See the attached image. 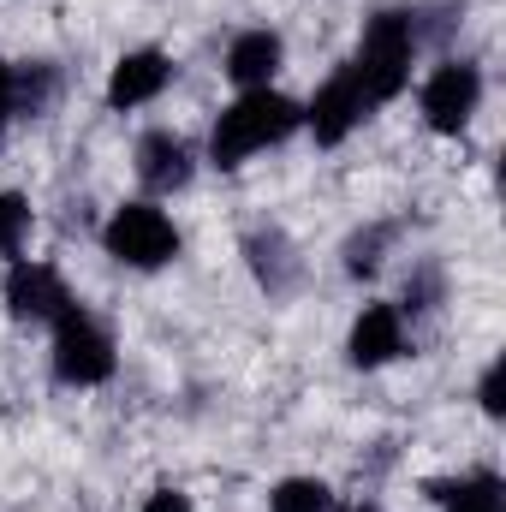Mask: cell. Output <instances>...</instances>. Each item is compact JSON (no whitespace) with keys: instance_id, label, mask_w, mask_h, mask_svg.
<instances>
[{"instance_id":"obj_4","label":"cell","mask_w":506,"mask_h":512,"mask_svg":"<svg viewBox=\"0 0 506 512\" xmlns=\"http://www.w3.org/2000/svg\"><path fill=\"white\" fill-rule=\"evenodd\" d=\"M54 376L66 387H102L114 382V370H120V352H114V334L72 298L54 322Z\"/></svg>"},{"instance_id":"obj_16","label":"cell","mask_w":506,"mask_h":512,"mask_svg":"<svg viewBox=\"0 0 506 512\" xmlns=\"http://www.w3.org/2000/svg\"><path fill=\"white\" fill-rule=\"evenodd\" d=\"M137 512H197V507H191L185 489H155V495H143V507Z\"/></svg>"},{"instance_id":"obj_8","label":"cell","mask_w":506,"mask_h":512,"mask_svg":"<svg viewBox=\"0 0 506 512\" xmlns=\"http://www.w3.org/2000/svg\"><path fill=\"white\" fill-rule=\"evenodd\" d=\"M346 358H352V370H387L393 358H405V310L364 304L352 334H346Z\"/></svg>"},{"instance_id":"obj_3","label":"cell","mask_w":506,"mask_h":512,"mask_svg":"<svg viewBox=\"0 0 506 512\" xmlns=\"http://www.w3.org/2000/svg\"><path fill=\"white\" fill-rule=\"evenodd\" d=\"M102 251L114 256L120 268H137V274H155L179 256V227L161 203L137 197V203H120L102 227Z\"/></svg>"},{"instance_id":"obj_1","label":"cell","mask_w":506,"mask_h":512,"mask_svg":"<svg viewBox=\"0 0 506 512\" xmlns=\"http://www.w3.org/2000/svg\"><path fill=\"white\" fill-rule=\"evenodd\" d=\"M298 126H304V108L292 96H280V90H239L215 114V126H209V161L221 173H233V167L256 161L262 149H280Z\"/></svg>"},{"instance_id":"obj_2","label":"cell","mask_w":506,"mask_h":512,"mask_svg":"<svg viewBox=\"0 0 506 512\" xmlns=\"http://www.w3.org/2000/svg\"><path fill=\"white\" fill-rule=\"evenodd\" d=\"M411 66H417V18L399 12V6H387V12H376L364 24L358 54H352V72H358L364 96L381 108V102H393V96L411 90Z\"/></svg>"},{"instance_id":"obj_7","label":"cell","mask_w":506,"mask_h":512,"mask_svg":"<svg viewBox=\"0 0 506 512\" xmlns=\"http://www.w3.org/2000/svg\"><path fill=\"white\" fill-rule=\"evenodd\" d=\"M0 298H6V316H12V322H36V328H48V322L72 304L66 280H60L48 262H30V256H12Z\"/></svg>"},{"instance_id":"obj_14","label":"cell","mask_w":506,"mask_h":512,"mask_svg":"<svg viewBox=\"0 0 506 512\" xmlns=\"http://www.w3.org/2000/svg\"><path fill=\"white\" fill-rule=\"evenodd\" d=\"M36 233V209L24 191H0V256H18Z\"/></svg>"},{"instance_id":"obj_9","label":"cell","mask_w":506,"mask_h":512,"mask_svg":"<svg viewBox=\"0 0 506 512\" xmlns=\"http://www.w3.org/2000/svg\"><path fill=\"white\" fill-rule=\"evenodd\" d=\"M167 84H173V60H167L161 48H131V54L114 60V72H108V108H114V114L149 108Z\"/></svg>"},{"instance_id":"obj_15","label":"cell","mask_w":506,"mask_h":512,"mask_svg":"<svg viewBox=\"0 0 506 512\" xmlns=\"http://www.w3.org/2000/svg\"><path fill=\"white\" fill-rule=\"evenodd\" d=\"M501 387H506V364H489V370H483V382H477V405H483V417H501V411H506Z\"/></svg>"},{"instance_id":"obj_12","label":"cell","mask_w":506,"mask_h":512,"mask_svg":"<svg viewBox=\"0 0 506 512\" xmlns=\"http://www.w3.org/2000/svg\"><path fill=\"white\" fill-rule=\"evenodd\" d=\"M429 501L441 512H506V483L495 471H465V477L429 483Z\"/></svg>"},{"instance_id":"obj_10","label":"cell","mask_w":506,"mask_h":512,"mask_svg":"<svg viewBox=\"0 0 506 512\" xmlns=\"http://www.w3.org/2000/svg\"><path fill=\"white\" fill-rule=\"evenodd\" d=\"M137 179H143V191H155V197H167V191H185L191 185V143L179 137V131H167V126H155V131H143L137 137Z\"/></svg>"},{"instance_id":"obj_13","label":"cell","mask_w":506,"mask_h":512,"mask_svg":"<svg viewBox=\"0 0 506 512\" xmlns=\"http://www.w3.org/2000/svg\"><path fill=\"white\" fill-rule=\"evenodd\" d=\"M268 512H334V489L322 477H286L268 489Z\"/></svg>"},{"instance_id":"obj_18","label":"cell","mask_w":506,"mask_h":512,"mask_svg":"<svg viewBox=\"0 0 506 512\" xmlns=\"http://www.w3.org/2000/svg\"><path fill=\"white\" fill-rule=\"evenodd\" d=\"M352 512H381V507H352Z\"/></svg>"},{"instance_id":"obj_11","label":"cell","mask_w":506,"mask_h":512,"mask_svg":"<svg viewBox=\"0 0 506 512\" xmlns=\"http://www.w3.org/2000/svg\"><path fill=\"white\" fill-rule=\"evenodd\" d=\"M280 60H286V42H280L268 24H256V30H239V36L227 42L221 72H227L239 90H268V84H274V72H280Z\"/></svg>"},{"instance_id":"obj_6","label":"cell","mask_w":506,"mask_h":512,"mask_svg":"<svg viewBox=\"0 0 506 512\" xmlns=\"http://www.w3.org/2000/svg\"><path fill=\"white\" fill-rule=\"evenodd\" d=\"M370 96H364V84H358V72L352 66H340L316 96H310V108H304V126H310V137L322 143V149H340L352 131L370 120Z\"/></svg>"},{"instance_id":"obj_5","label":"cell","mask_w":506,"mask_h":512,"mask_svg":"<svg viewBox=\"0 0 506 512\" xmlns=\"http://www.w3.org/2000/svg\"><path fill=\"white\" fill-rule=\"evenodd\" d=\"M417 108H423V126L441 131V137H459V131L477 120L483 108V72L471 60H441L423 90H417Z\"/></svg>"},{"instance_id":"obj_17","label":"cell","mask_w":506,"mask_h":512,"mask_svg":"<svg viewBox=\"0 0 506 512\" xmlns=\"http://www.w3.org/2000/svg\"><path fill=\"white\" fill-rule=\"evenodd\" d=\"M12 126V66H0V137Z\"/></svg>"}]
</instances>
